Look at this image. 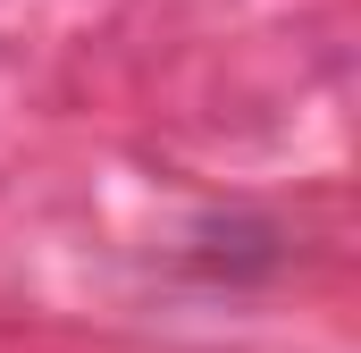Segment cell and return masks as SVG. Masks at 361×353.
Listing matches in <instances>:
<instances>
[]
</instances>
